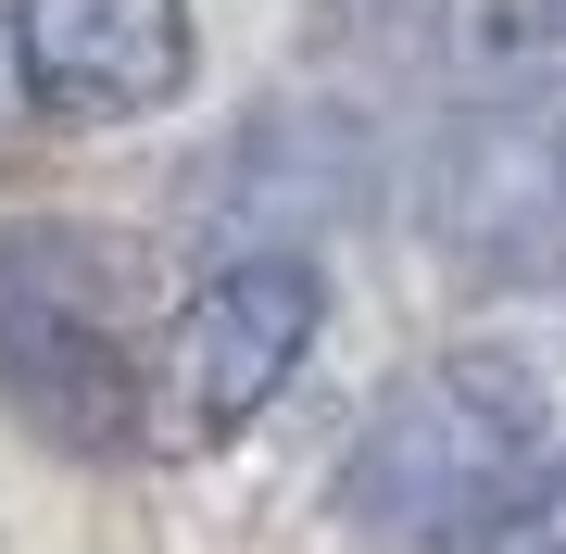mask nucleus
<instances>
[{
	"mask_svg": "<svg viewBox=\"0 0 566 554\" xmlns=\"http://www.w3.org/2000/svg\"><path fill=\"white\" fill-rule=\"evenodd\" d=\"M13 25L63 114H164L189 88V0H13Z\"/></svg>",
	"mask_w": 566,
	"mask_h": 554,
	"instance_id": "20e7f679",
	"label": "nucleus"
},
{
	"mask_svg": "<svg viewBox=\"0 0 566 554\" xmlns=\"http://www.w3.org/2000/svg\"><path fill=\"white\" fill-rule=\"evenodd\" d=\"M315 328H327V290H315L303 252H240V265H214L139 353V441L151 453H227L290 378H303Z\"/></svg>",
	"mask_w": 566,
	"mask_h": 554,
	"instance_id": "7ed1b4c3",
	"label": "nucleus"
},
{
	"mask_svg": "<svg viewBox=\"0 0 566 554\" xmlns=\"http://www.w3.org/2000/svg\"><path fill=\"white\" fill-rule=\"evenodd\" d=\"M479 554H566V467H554V479H542V492H528V504H516Z\"/></svg>",
	"mask_w": 566,
	"mask_h": 554,
	"instance_id": "39448f33",
	"label": "nucleus"
},
{
	"mask_svg": "<svg viewBox=\"0 0 566 554\" xmlns=\"http://www.w3.org/2000/svg\"><path fill=\"white\" fill-rule=\"evenodd\" d=\"M139 265L76 215H0V404L51 453L139 441Z\"/></svg>",
	"mask_w": 566,
	"mask_h": 554,
	"instance_id": "f03ea898",
	"label": "nucleus"
},
{
	"mask_svg": "<svg viewBox=\"0 0 566 554\" xmlns=\"http://www.w3.org/2000/svg\"><path fill=\"white\" fill-rule=\"evenodd\" d=\"M25 102H39V76H25V25H13V0H0V151H13Z\"/></svg>",
	"mask_w": 566,
	"mask_h": 554,
	"instance_id": "423d86ee",
	"label": "nucleus"
},
{
	"mask_svg": "<svg viewBox=\"0 0 566 554\" xmlns=\"http://www.w3.org/2000/svg\"><path fill=\"white\" fill-rule=\"evenodd\" d=\"M554 479V404L504 353H453L403 378L340 453V516L390 554H465Z\"/></svg>",
	"mask_w": 566,
	"mask_h": 554,
	"instance_id": "f257e3e1",
	"label": "nucleus"
}]
</instances>
